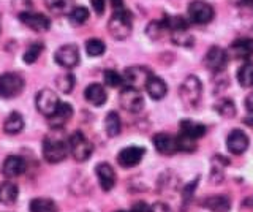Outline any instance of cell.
Instances as JSON below:
<instances>
[{
    "label": "cell",
    "instance_id": "6da1fadb",
    "mask_svg": "<svg viewBox=\"0 0 253 212\" xmlns=\"http://www.w3.org/2000/svg\"><path fill=\"white\" fill-rule=\"evenodd\" d=\"M70 152L68 141L63 136H46L43 141V157L47 163H60Z\"/></svg>",
    "mask_w": 253,
    "mask_h": 212
},
{
    "label": "cell",
    "instance_id": "7a4b0ae2",
    "mask_svg": "<svg viewBox=\"0 0 253 212\" xmlns=\"http://www.w3.org/2000/svg\"><path fill=\"white\" fill-rule=\"evenodd\" d=\"M133 29V19H131V13L128 10H117L114 14L111 16L108 22V30L109 35L116 38V40H125L128 38Z\"/></svg>",
    "mask_w": 253,
    "mask_h": 212
},
{
    "label": "cell",
    "instance_id": "3957f363",
    "mask_svg": "<svg viewBox=\"0 0 253 212\" xmlns=\"http://www.w3.org/2000/svg\"><path fill=\"white\" fill-rule=\"evenodd\" d=\"M203 84L198 76H187L179 87V97L187 108H196L201 101Z\"/></svg>",
    "mask_w": 253,
    "mask_h": 212
},
{
    "label": "cell",
    "instance_id": "277c9868",
    "mask_svg": "<svg viewBox=\"0 0 253 212\" xmlns=\"http://www.w3.org/2000/svg\"><path fill=\"white\" fill-rule=\"evenodd\" d=\"M68 146H70V154L73 155V159L76 162H87L93 152L92 143L81 131H75L73 135L68 138Z\"/></svg>",
    "mask_w": 253,
    "mask_h": 212
},
{
    "label": "cell",
    "instance_id": "5b68a950",
    "mask_svg": "<svg viewBox=\"0 0 253 212\" xmlns=\"http://www.w3.org/2000/svg\"><path fill=\"white\" fill-rule=\"evenodd\" d=\"M24 80L16 73H3L0 75V97L2 98H14L22 92Z\"/></svg>",
    "mask_w": 253,
    "mask_h": 212
},
{
    "label": "cell",
    "instance_id": "8992f818",
    "mask_svg": "<svg viewBox=\"0 0 253 212\" xmlns=\"http://www.w3.org/2000/svg\"><path fill=\"white\" fill-rule=\"evenodd\" d=\"M152 78V72L147 67H128L124 73V83L133 89H146L149 80Z\"/></svg>",
    "mask_w": 253,
    "mask_h": 212
},
{
    "label": "cell",
    "instance_id": "52a82bcc",
    "mask_svg": "<svg viewBox=\"0 0 253 212\" xmlns=\"http://www.w3.org/2000/svg\"><path fill=\"white\" fill-rule=\"evenodd\" d=\"M213 14V6L204 0H195L188 5V18L195 24H208L212 21Z\"/></svg>",
    "mask_w": 253,
    "mask_h": 212
},
{
    "label": "cell",
    "instance_id": "ba28073f",
    "mask_svg": "<svg viewBox=\"0 0 253 212\" xmlns=\"http://www.w3.org/2000/svg\"><path fill=\"white\" fill-rule=\"evenodd\" d=\"M35 105L40 113L46 117H49L57 111L60 100L57 97V93H54L51 89H42L35 97Z\"/></svg>",
    "mask_w": 253,
    "mask_h": 212
},
{
    "label": "cell",
    "instance_id": "9c48e42d",
    "mask_svg": "<svg viewBox=\"0 0 253 212\" xmlns=\"http://www.w3.org/2000/svg\"><path fill=\"white\" fill-rule=\"evenodd\" d=\"M119 103L121 106L125 109V111L136 114L139 111H142V106H144V98H142L141 92L138 89H133V87H126L121 92L119 95Z\"/></svg>",
    "mask_w": 253,
    "mask_h": 212
},
{
    "label": "cell",
    "instance_id": "30bf717a",
    "mask_svg": "<svg viewBox=\"0 0 253 212\" xmlns=\"http://www.w3.org/2000/svg\"><path fill=\"white\" fill-rule=\"evenodd\" d=\"M55 62L63 68H75L79 64V49L76 44H63L54 54Z\"/></svg>",
    "mask_w": 253,
    "mask_h": 212
},
{
    "label": "cell",
    "instance_id": "8fae6325",
    "mask_svg": "<svg viewBox=\"0 0 253 212\" xmlns=\"http://www.w3.org/2000/svg\"><path fill=\"white\" fill-rule=\"evenodd\" d=\"M146 154L144 147H138V146H130L122 149L117 155V163L121 165L122 168H133L142 160V157Z\"/></svg>",
    "mask_w": 253,
    "mask_h": 212
},
{
    "label": "cell",
    "instance_id": "7c38bea8",
    "mask_svg": "<svg viewBox=\"0 0 253 212\" xmlns=\"http://www.w3.org/2000/svg\"><path fill=\"white\" fill-rule=\"evenodd\" d=\"M226 62H228V54L223 48H220V46H212V48H209V51L206 52L204 64L209 70H212V72H221V70L226 67Z\"/></svg>",
    "mask_w": 253,
    "mask_h": 212
},
{
    "label": "cell",
    "instance_id": "4fadbf2b",
    "mask_svg": "<svg viewBox=\"0 0 253 212\" xmlns=\"http://www.w3.org/2000/svg\"><path fill=\"white\" fill-rule=\"evenodd\" d=\"M19 21L22 24H26L29 29L35 30V32H46L51 27V19L42 13H32V11L22 13L19 14Z\"/></svg>",
    "mask_w": 253,
    "mask_h": 212
},
{
    "label": "cell",
    "instance_id": "5bb4252c",
    "mask_svg": "<svg viewBox=\"0 0 253 212\" xmlns=\"http://www.w3.org/2000/svg\"><path fill=\"white\" fill-rule=\"evenodd\" d=\"M26 170H27V163L19 155H10V157H6L5 162H3V167H2L3 176L8 177V179H13V177L21 176L22 172H26Z\"/></svg>",
    "mask_w": 253,
    "mask_h": 212
},
{
    "label": "cell",
    "instance_id": "9a60e30c",
    "mask_svg": "<svg viewBox=\"0 0 253 212\" xmlns=\"http://www.w3.org/2000/svg\"><path fill=\"white\" fill-rule=\"evenodd\" d=\"M152 143L157 151L163 155H172L179 151L177 138L168 135V133H157V135L152 138Z\"/></svg>",
    "mask_w": 253,
    "mask_h": 212
},
{
    "label": "cell",
    "instance_id": "2e32d148",
    "mask_svg": "<svg viewBox=\"0 0 253 212\" xmlns=\"http://www.w3.org/2000/svg\"><path fill=\"white\" fill-rule=\"evenodd\" d=\"M95 172H97V177H98V182L101 185V188L105 192H109L111 188L116 185V171L113 170L109 163H98L95 167Z\"/></svg>",
    "mask_w": 253,
    "mask_h": 212
},
{
    "label": "cell",
    "instance_id": "e0dca14e",
    "mask_svg": "<svg viewBox=\"0 0 253 212\" xmlns=\"http://www.w3.org/2000/svg\"><path fill=\"white\" fill-rule=\"evenodd\" d=\"M226 144H228L229 152L234 155H241L247 151V147H249V136L241 130H233L228 135Z\"/></svg>",
    "mask_w": 253,
    "mask_h": 212
},
{
    "label": "cell",
    "instance_id": "ac0fdd59",
    "mask_svg": "<svg viewBox=\"0 0 253 212\" xmlns=\"http://www.w3.org/2000/svg\"><path fill=\"white\" fill-rule=\"evenodd\" d=\"M71 116H73V108H71L70 103H62L57 108V111H55L52 116H49L47 119H49V125L54 128V130H60L63 128V125H67L68 121L71 119Z\"/></svg>",
    "mask_w": 253,
    "mask_h": 212
},
{
    "label": "cell",
    "instance_id": "d6986e66",
    "mask_svg": "<svg viewBox=\"0 0 253 212\" xmlns=\"http://www.w3.org/2000/svg\"><path fill=\"white\" fill-rule=\"evenodd\" d=\"M229 54L234 59H249L253 56V38H239L229 46Z\"/></svg>",
    "mask_w": 253,
    "mask_h": 212
},
{
    "label": "cell",
    "instance_id": "ffe728a7",
    "mask_svg": "<svg viewBox=\"0 0 253 212\" xmlns=\"http://www.w3.org/2000/svg\"><path fill=\"white\" fill-rule=\"evenodd\" d=\"M84 97L93 106H101L106 103L108 100V93L101 84H90L87 85V89L84 90Z\"/></svg>",
    "mask_w": 253,
    "mask_h": 212
},
{
    "label": "cell",
    "instance_id": "44dd1931",
    "mask_svg": "<svg viewBox=\"0 0 253 212\" xmlns=\"http://www.w3.org/2000/svg\"><path fill=\"white\" fill-rule=\"evenodd\" d=\"M179 130H180V135H184L187 138H192V139H200L206 135V125L200 124V122H193V121H182L179 124Z\"/></svg>",
    "mask_w": 253,
    "mask_h": 212
},
{
    "label": "cell",
    "instance_id": "7402d4cb",
    "mask_svg": "<svg viewBox=\"0 0 253 212\" xmlns=\"http://www.w3.org/2000/svg\"><path fill=\"white\" fill-rule=\"evenodd\" d=\"M203 206L212 212H228L231 209V200L226 195H212L203 201Z\"/></svg>",
    "mask_w": 253,
    "mask_h": 212
},
{
    "label": "cell",
    "instance_id": "603a6c76",
    "mask_svg": "<svg viewBox=\"0 0 253 212\" xmlns=\"http://www.w3.org/2000/svg\"><path fill=\"white\" fill-rule=\"evenodd\" d=\"M146 90L150 95V98L162 100L166 95V92H168V85L165 84V81L162 80V78L152 75V78H150L147 85H146Z\"/></svg>",
    "mask_w": 253,
    "mask_h": 212
},
{
    "label": "cell",
    "instance_id": "cb8c5ba5",
    "mask_svg": "<svg viewBox=\"0 0 253 212\" xmlns=\"http://www.w3.org/2000/svg\"><path fill=\"white\" fill-rule=\"evenodd\" d=\"M24 128V117L19 113H11L3 122V131L6 135H18Z\"/></svg>",
    "mask_w": 253,
    "mask_h": 212
},
{
    "label": "cell",
    "instance_id": "d4e9b609",
    "mask_svg": "<svg viewBox=\"0 0 253 212\" xmlns=\"http://www.w3.org/2000/svg\"><path fill=\"white\" fill-rule=\"evenodd\" d=\"M19 196V188L14 182H2L0 184V203L13 204Z\"/></svg>",
    "mask_w": 253,
    "mask_h": 212
},
{
    "label": "cell",
    "instance_id": "484cf974",
    "mask_svg": "<svg viewBox=\"0 0 253 212\" xmlns=\"http://www.w3.org/2000/svg\"><path fill=\"white\" fill-rule=\"evenodd\" d=\"M44 5L52 14H67L73 10V0H44Z\"/></svg>",
    "mask_w": 253,
    "mask_h": 212
},
{
    "label": "cell",
    "instance_id": "4316f807",
    "mask_svg": "<svg viewBox=\"0 0 253 212\" xmlns=\"http://www.w3.org/2000/svg\"><path fill=\"white\" fill-rule=\"evenodd\" d=\"M30 212H57V204L49 198H34L29 204Z\"/></svg>",
    "mask_w": 253,
    "mask_h": 212
},
{
    "label": "cell",
    "instance_id": "83f0119b",
    "mask_svg": "<svg viewBox=\"0 0 253 212\" xmlns=\"http://www.w3.org/2000/svg\"><path fill=\"white\" fill-rule=\"evenodd\" d=\"M122 128V124H121V117L116 111H111L108 113L106 119H105V130H106V135L109 138H114L121 133Z\"/></svg>",
    "mask_w": 253,
    "mask_h": 212
},
{
    "label": "cell",
    "instance_id": "f1b7e54d",
    "mask_svg": "<svg viewBox=\"0 0 253 212\" xmlns=\"http://www.w3.org/2000/svg\"><path fill=\"white\" fill-rule=\"evenodd\" d=\"M169 38L174 44L177 46H184V48H190V46L195 44V38L193 35H190L188 29L185 30H172L169 32Z\"/></svg>",
    "mask_w": 253,
    "mask_h": 212
},
{
    "label": "cell",
    "instance_id": "f546056e",
    "mask_svg": "<svg viewBox=\"0 0 253 212\" xmlns=\"http://www.w3.org/2000/svg\"><path fill=\"white\" fill-rule=\"evenodd\" d=\"M146 34H147V37L150 38V40H162L166 34H169V30H168V27L165 26L163 21H152L147 26Z\"/></svg>",
    "mask_w": 253,
    "mask_h": 212
},
{
    "label": "cell",
    "instance_id": "4dcf8cb0",
    "mask_svg": "<svg viewBox=\"0 0 253 212\" xmlns=\"http://www.w3.org/2000/svg\"><path fill=\"white\" fill-rule=\"evenodd\" d=\"M237 81L242 87H253V64L247 62L237 72Z\"/></svg>",
    "mask_w": 253,
    "mask_h": 212
},
{
    "label": "cell",
    "instance_id": "1f68e13d",
    "mask_svg": "<svg viewBox=\"0 0 253 212\" xmlns=\"http://www.w3.org/2000/svg\"><path fill=\"white\" fill-rule=\"evenodd\" d=\"M215 111L223 117H234L236 116V105L233 100L221 98L215 103Z\"/></svg>",
    "mask_w": 253,
    "mask_h": 212
},
{
    "label": "cell",
    "instance_id": "d6a6232c",
    "mask_svg": "<svg viewBox=\"0 0 253 212\" xmlns=\"http://www.w3.org/2000/svg\"><path fill=\"white\" fill-rule=\"evenodd\" d=\"M68 19H70L71 24L81 26L87 19H89V10H87L85 6H75V8L68 13Z\"/></svg>",
    "mask_w": 253,
    "mask_h": 212
},
{
    "label": "cell",
    "instance_id": "836d02e7",
    "mask_svg": "<svg viewBox=\"0 0 253 212\" xmlns=\"http://www.w3.org/2000/svg\"><path fill=\"white\" fill-rule=\"evenodd\" d=\"M85 51L90 57H98L106 51V44L101 40H98V38H90L85 43Z\"/></svg>",
    "mask_w": 253,
    "mask_h": 212
},
{
    "label": "cell",
    "instance_id": "e575fe53",
    "mask_svg": "<svg viewBox=\"0 0 253 212\" xmlns=\"http://www.w3.org/2000/svg\"><path fill=\"white\" fill-rule=\"evenodd\" d=\"M43 49H44L43 43H40V42L32 43L26 49V52H24V57H22L24 62H26V64H34V62L40 57V54L43 52Z\"/></svg>",
    "mask_w": 253,
    "mask_h": 212
},
{
    "label": "cell",
    "instance_id": "d590c367",
    "mask_svg": "<svg viewBox=\"0 0 253 212\" xmlns=\"http://www.w3.org/2000/svg\"><path fill=\"white\" fill-rule=\"evenodd\" d=\"M163 22H165V26L168 27L169 32H172V30H185V29H188V21L185 18H182V16H165Z\"/></svg>",
    "mask_w": 253,
    "mask_h": 212
},
{
    "label": "cell",
    "instance_id": "8d00e7d4",
    "mask_svg": "<svg viewBox=\"0 0 253 212\" xmlns=\"http://www.w3.org/2000/svg\"><path fill=\"white\" fill-rule=\"evenodd\" d=\"M55 84H57V87L60 92L63 93H70L71 90H73L75 87V76L71 73H65L57 78V81H55Z\"/></svg>",
    "mask_w": 253,
    "mask_h": 212
},
{
    "label": "cell",
    "instance_id": "74e56055",
    "mask_svg": "<svg viewBox=\"0 0 253 212\" xmlns=\"http://www.w3.org/2000/svg\"><path fill=\"white\" fill-rule=\"evenodd\" d=\"M103 80H105V84H108L109 87H119V85L124 84V76H121L114 70H106L103 73Z\"/></svg>",
    "mask_w": 253,
    "mask_h": 212
},
{
    "label": "cell",
    "instance_id": "f35d334b",
    "mask_svg": "<svg viewBox=\"0 0 253 212\" xmlns=\"http://www.w3.org/2000/svg\"><path fill=\"white\" fill-rule=\"evenodd\" d=\"M177 147H179V151H184V152H193L195 149H196L195 139L187 138V136L180 135V133H179V136H177Z\"/></svg>",
    "mask_w": 253,
    "mask_h": 212
},
{
    "label": "cell",
    "instance_id": "ab89813d",
    "mask_svg": "<svg viewBox=\"0 0 253 212\" xmlns=\"http://www.w3.org/2000/svg\"><path fill=\"white\" fill-rule=\"evenodd\" d=\"M149 212H172V209L166 203L158 201V203H155V204H152V206H150Z\"/></svg>",
    "mask_w": 253,
    "mask_h": 212
},
{
    "label": "cell",
    "instance_id": "60d3db41",
    "mask_svg": "<svg viewBox=\"0 0 253 212\" xmlns=\"http://www.w3.org/2000/svg\"><path fill=\"white\" fill-rule=\"evenodd\" d=\"M92 3V8L93 11L98 14V16H101L103 13H105V5H106V0H90Z\"/></svg>",
    "mask_w": 253,
    "mask_h": 212
},
{
    "label": "cell",
    "instance_id": "b9f144b4",
    "mask_svg": "<svg viewBox=\"0 0 253 212\" xmlns=\"http://www.w3.org/2000/svg\"><path fill=\"white\" fill-rule=\"evenodd\" d=\"M149 206L144 203V201H139V203H136L134 206L131 208V211L130 212H149Z\"/></svg>",
    "mask_w": 253,
    "mask_h": 212
},
{
    "label": "cell",
    "instance_id": "7bdbcfd3",
    "mask_svg": "<svg viewBox=\"0 0 253 212\" xmlns=\"http://www.w3.org/2000/svg\"><path fill=\"white\" fill-rule=\"evenodd\" d=\"M245 106H247L249 113H253V92L249 93L247 98H245Z\"/></svg>",
    "mask_w": 253,
    "mask_h": 212
},
{
    "label": "cell",
    "instance_id": "ee69618b",
    "mask_svg": "<svg viewBox=\"0 0 253 212\" xmlns=\"http://www.w3.org/2000/svg\"><path fill=\"white\" fill-rule=\"evenodd\" d=\"M111 3H113V6H114V11L124 10V0H111Z\"/></svg>",
    "mask_w": 253,
    "mask_h": 212
},
{
    "label": "cell",
    "instance_id": "f6af8a7d",
    "mask_svg": "<svg viewBox=\"0 0 253 212\" xmlns=\"http://www.w3.org/2000/svg\"><path fill=\"white\" fill-rule=\"evenodd\" d=\"M244 122H245V124H249V125H253V113H250L249 117H245Z\"/></svg>",
    "mask_w": 253,
    "mask_h": 212
},
{
    "label": "cell",
    "instance_id": "bcb514c9",
    "mask_svg": "<svg viewBox=\"0 0 253 212\" xmlns=\"http://www.w3.org/2000/svg\"><path fill=\"white\" fill-rule=\"evenodd\" d=\"M234 5H244V3H249V0H231Z\"/></svg>",
    "mask_w": 253,
    "mask_h": 212
},
{
    "label": "cell",
    "instance_id": "7dc6e473",
    "mask_svg": "<svg viewBox=\"0 0 253 212\" xmlns=\"http://www.w3.org/2000/svg\"><path fill=\"white\" fill-rule=\"evenodd\" d=\"M249 5H250L252 8H253V0H249Z\"/></svg>",
    "mask_w": 253,
    "mask_h": 212
},
{
    "label": "cell",
    "instance_id": "c3c4849f",
    "mask_svg": "<svg viewBox=\"0 0 253 212\" xmlns=\"http://www.w3.org/2000/svg\"><path fill=\"white\" fill-rule=\"evenodd\" d=\"M117 212H124V211H117Z\"/></svg>",
    "mask_w": 253,
    "mask_h": 212
},
{
    "label": "cell",
    "instance_id": "681fc988",
    "mask_svg": "<svg viewBox=\"0 0 253 212\" xmlns=\"http://www.w3.org/2000/svg\"><path fill=\"white\" fill-rule=\"evenodd\" d=\"M84 212H89V211H84Z\"/></svg>",
    "mask_w": 253,
    "mask_h": 212
}]
</instances>
